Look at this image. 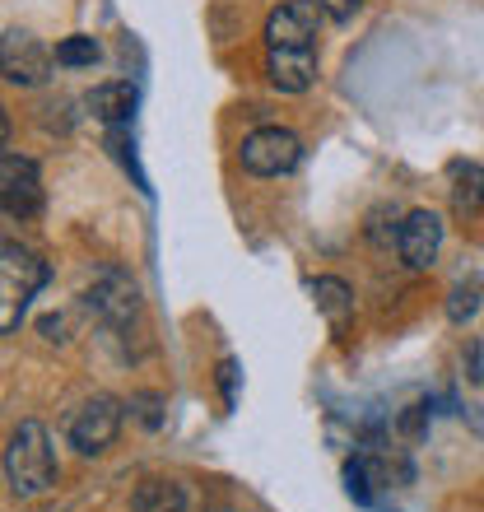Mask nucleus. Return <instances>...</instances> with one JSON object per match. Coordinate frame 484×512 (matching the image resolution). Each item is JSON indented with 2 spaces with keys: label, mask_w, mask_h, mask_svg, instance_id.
<instances>
[{
  "label": "nucleus",
  "mask_w": 484,
  "mask_h": 512,
  "mask_svg": "<svg viewBox=\"0 0 484 512\" xmlns=\"http://www.w3.org/2000/svg\"><path fill=\"white\" fill-rule=\"evenodd\" d=\"M42 210V173L24 154H0V215L33 219Z\"/></svg>",
  "instance_id": "6"
},
{
  "label": "nucleus",
  "mask_w": 484,
  "mask_h": 512,
  "mask_svg": "<svg viewBox=\"0 0 484 512\" xmlns=\"http://www.w3.org/2000/svg\"><path fill=\"white\" fill-rule=\"evenodd\" d=\"M5 140H10V117H5V108H0V149H5Z\"/></svg>",
  "instance_id": "20"
},
{
  "label": "nucleus",
  "mask_w": 484,
  "mask_h": 512,
  "mask_svg": "<svg viewBox=\"0 0 484 512\" xmlns=\"http://www.w3.org/2000/svg\"><path fill=\"white\" fill-rule=\"evenodd\" d=\"M312 298H317L322 317L336 326V331H345V326H350V317H354V294H350V284H345V280L326 275V280L312 284Z\"/></svg>",
  "instance_id": "12"
},
{
  "label": "nucleus",
  "mask_w": 484,
  "mask_h": 512,
  "mask_svg": "<svg viewBox=\"0 0 484 512\" xmlns=\"http://www.w3.org/2000/svg\"><path fill=\"white\" fill-rule=\"evenodd\" d=\"M52 61L56 56L47 52L33 33H24V28H10V33L0 38V75L10 84H19V89H38V84L52 75Z\"/></svg>",
  "instance_id": "7"
},
{
  "label": "nucleus",
  "mask_w": 484,
  "mask_h": 512,
  "mask_svg": "<svg viewBox=\"0 0 484 512\" xmlns=\"http://www.w3.org/2000/svg\"><path fill=\"white\" fill-rule=\"evenodd\" d=\"M480 280H466V284H457V289H452V298H447V317H452V322H471L475 312H480Z\"/></svg>",
  "instance_id": "15"
},
{
  "label": "nucleus",
  "mask_w": 484,
  "mask_h": 512,
  "mask_svg": "<svg viewBox=\"0 0 484 512\" xmlns=\"http://www.w3.org/2000/svg\"><path fill=\"white\" fill-rule=\"evenodd\" d=\"M89 112H94L98 122H108V126L131 122V112H135V84H126V80L98 84L94 94H89Z\"/></svg>",
  "instance_id": "10"
},
{
  "label": "nucleus",
  "mask_w": 484,
  "mask_h": 512,
  "mask_svg": "<svg viewBox=\"0 0 484 512\" xmlns=\"http://www.w3.org/2000/svg\"><path fill=\"white\" fill-rule=\"evenodd\" d=\"M89 312L103 326H112V331H126L140 317V289H135V280L117 266L103 270L94 280V289H89Z\"/></svg>",
  "instance_id": "8"
},
{
  "label": "nucleus",
  "mask_w": 484,
  "mask_h": 512,
  "mask_svg": "<svg viewBox=\"0 0 484 512\" xmlns=\"http://www.w3.org/2000/svg\"><path fill=\"white\" fill-rule=\"evenodd\" d=\"M233 382H238V364H233V359H224V364H219V387H224V405H233Z\"/></svg>",
  "instance_id": "19"
},
{
  "label": "nucleus",
  "mask_w": 484,
  "mask_h": 512,
  "mask_svg": "<svg viewBox=\"0 0 484 512\" xmlns=\"http://www.w3.org/2000/svg\"><path fill=\"white\" fill-rule=\"evenodd\" d=\"M452 210L471 219L484 210V168L480 163H452Z\"/></svg>",
  "instance_id": "11"
},
{
  "label": "nucleus",
  "mask_w": 484,
  "mask_h": 512,
  "mask_svg": "<svg viewBox=\"0 0 484 512\" xmlns=\"http://www.w3.org/2000/svg\"><path fill=\"white\" fill-rule=\"evenodd\" d=\"M317 0H280L266 14V52H317Z\"/></svg>",
  "instance_id": "5"
},
{
  "label": "nucleus",
  "mask_w": 484,
  "mask_h": 512,
  "mask_svg": "<svg viewBox=\"0 0 484 512\" xmlns=\"http://www.w3.org/2000/svg\"><path fill=\"white\" fill-rule=\"evenodd\" d=\"M396 247H401V261L410 270H429L433 261H438V252H443V215H433V210H410V215L401 219Z\"/></svg>",
  "instance_id": "9"
},
{
  "label": "nucleus",
  "mask_w": 484,
  "mask_h": 512,
  "mask_svg": "<svg viewBox=\"0 0 484 512\" xmlns=\"http://www.w3.org/2000/svg\"><path fill=\"white\" fill-rule=\"evenodd\" d=\"M238 159L252 177H284L294 173L298 159H303V140L294 131H284V126H261V131L242 140Z\"/></svg>",
  "instance_id": "4"
},
{
  "label": "nucleus",
  "mask_w": 484,
  "mask_h": 512,
  "mask_svg": "<svg viewBox=\"0 0 484 512\" xmlns=\"http://www.w3.org/2000/svg\"><path fill=\"white\" fill-rule=\"evenodd\" d=\"M345 489H350V499H359V503L373 499V485H368V461H350V466H345Z\"/></svg>",
  "instance_id": "16"
},
{
  "label": "nucleus",
  "mask_w": 484,
  "mask_h": 512,
  "mask_svg": "<svg viewBox=\"0 0 484 512\" xmlns=\"http://www.w3.org/2000/svg\"><path fill=\"white\" fill-rule=\"evenodd\" d=\"M131 512H187V489L177 480H145L135 489Z\"/></svg>",
  "instance_id": "13"
},
{
  "label": "nucleus",
  "mask_w": 484,
  "mask_h": 512,
  "mask_svg": "<svg viewBox=\"0 0 484 512\" xmlns=\"http://www.w3.org/2000/svg\"><path fill=\"white\" fill-rule=\"evenodd\" d=\"M121 433V401L117 396H89L80 410H70L66 419V438L75 452L84 457H98V452H108L117 443Z\"/></svg>",
  "instance_id": "3"
},
{
  "label": "nucleus",
  "mask_w": 484,
  "mask_h": 512,
  "mask_svg": "<svg viewBox=\"0 0 484 512\" xmlns=\"http://www.w3.org/2000/svg\"><path fill=\"white\" fill-rule=\"evenodd\" d=\"M5 475H10V489L19 499H42L56 485V452L38 419H24L14 429L10 447H5Z\"/></svg>",
  "instance_id": "1"
},
{
  "label": "nucleus",
  "mask_w": 484,
  "mask_h": 512,
  "mask_svg": "<svg viewBox=\"0 0 484 512\" xmlns=\"http://www.w3.org/2000/svg\"><path fill=\"white\" fill-rule=\"evenodd\" d=\"M317 5H322V14H331L336 24H350L354 14L363 10V0H317Z\"/></svg>",
  "instance_id": "17"
},
{
  "label": "nucleus",
  "mask_w": 484,
  "mask_h": 512,
  "mask_svg": "<svg viewBox=\"0 0 484 512\" xmlns=\"http://www.w3.org/2000/svg\"><path fill=\"white\" fill-rule=\"evenodd\" d=\"M205 512H238V508H224V503H215V508H205Z\"/></svg>",
  "instance_id": "21"
},
{
  "label": "nucleus",
  "mask_w": 484,
  "mask_h": 512,
  "mask_svg": "<svg viewBox=\"0 0 484 512\" xmlns=\"http://www.w3.org/2000/svg\"><path fill=\"white\" fill-rule=\"evenodd\" d=\"M94 61H98V42L84 38V33H75V38H66L61 47H56V66L80 70V66H94Z\"/></svg>",
  "instance_id": "14"
},
{
  "label": "nucleus",
  "mask_w": 484,
  "mask_h": 512,
  "mask_svg": "<svg viewBox=\"0 0 484 512\" xmlns=\"http://www.w3.org/2000/svg\"><path fill=\"white\" fill-rule=\"evenodd\" d=\"M424 419H429V405H410L401 419V433L405 438H419V433H424Z\"/></svg>",
  "instance_id": "18"
},
{
  "label": "nucleus",
  "mask_w": 484,
  "mask_h": 512,
  "mask_svg": "<svg viewBox=\"0 0 484 512\" xmlns=\"http://www.w3.org/2000/svg\"><path fill=\"white\" fill-rule=\"evenodd\" d=\"M47 284V261L19 243H0V336L19 331L28 303Z\"/></svg>",
  "instance_id": "2"
}]
</instances>
